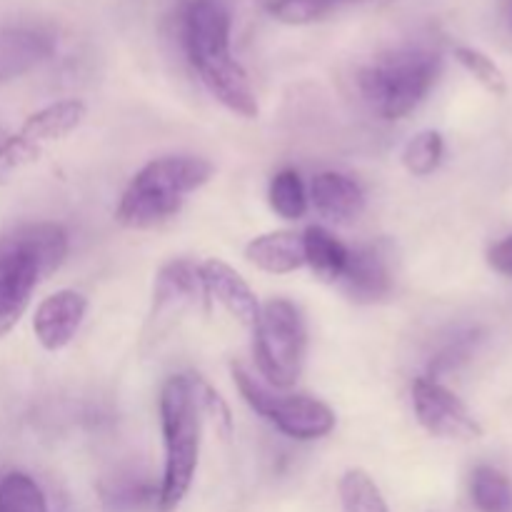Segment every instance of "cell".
Returning a JSON list of instances; mask_svg holds the SVG:
<instances>
[{"mask_svg":"<svg viewBox=\"0 0 512 512\" xmlns=\"http://www.w3.org/2000/svg\"><path fill=\"white\" fill-rule=\"evenodd\" d=\"M213 175V165L193 155H168L145 165L120 198L115 220L130 230H150L163 225L183 208L185 198L203 188Z\"/></svg>","mask_w":512,"mask_h":512,"instance_id":"3957f363","label":"cell"},{"mask_svg":"<svg viewBox=\"0 0 512 512\" xmlns=\"http://www.w3.org/2000/svg\"><path fill=\"white\" fill-rule=\"evenodd\" d=\"M53 40L33 28H0V83L30 73L50 58Z\"/></svg>","mask_w":512,"mask_h":512,"instance_id":"5bb4252c","label":"cell"},{"mask_svg":"<svg viewBox=\"0 0 512 512\" xmlns=\"http://www.w3.org/2000/svg\"><path fill=\"white\" fill-rule=\"evenodd\" d=\"M413 408L418 415V423L430 435L448 440H478L483 435V428L473 418V413L465 408L463 400L433 378L415 380Z\"/></svg>","mask_w":512,"mask_h":512,"instance_id":"9c48e42d","label":"cell"},{"mask_svg":"<svg viewBox=\"0 0 512 512\" xmlns=\"http://www.w3.org/2000/svg\"><path fill=\"white\" fill-rule=\"evenodd\" d=\"M488 263L493 265L498 273L510 275L512 278V235H508L505 240L495 243L488 253Z\"/></svg>","mask_w":512,"mask_h":512,"instance_id":"83f0119b","label":"cell"},{"mask_svg":"<svg viewBox=\"0 0 512 512\" xmlns=\"http://www.w3.org/2000/svg\"><path fill=\"white\" fill-rule=\"evenodd\" d=\"M83 120L85 103H80V100H60V103L48 105V108L30 115L18 135L23 140H28L30 145H35V148H43V143L60 140L73 133L75 128H80Z\"/></svg>","mask_w":512,"mask_h":512,"instance_id":"2e32d148","label":"cell"},{"mask_svg":"<svg viewBox=\"0 0 512 512\" xmlns=\"http://www.w3.org/2000/svg\"><path fill=\"white\" fill-rule=\"evenodd\" d=\"M230 370H233L235 385H238L245 403L255 413L263 415L268 423H273L283 435L295 440H318L333 433L335 413L325 403L310 398V395L273 393L260 380H255L240 363L230 365Z\"/></svg>","mask_w":512,"mask_h":512,"instance_id":"52a82bcc","label":"cell"},{"mask_svg":"<svg viewBox=\"0 0 512 512\" xmlns=\"http://www.w3.org/2000/svg\"><path fill=\"white\" fill-rule=\"evenodd\" d=\"M208 303L200 265L190 260H173L163 265L153 285V308L148 315V330L145 340H158L173 330L180 315L198 310Z\"/></svg>","mask_w":512,"mask_h":512,"instance_id":"ba28073f","label":"cell"},{"mask_svg":"<svg viewBox=\"0 0 512 512\" xmlns=\"http://www.w3.org/2000/svg\"><path fill=\"white\" fill-rule=\"evenodd\" d=\"M85 313H88V300L83 295L75 290H58V293L48 295L35 310V338L45 350L55 353L75 338Z\"/></svg>","mask_w":512,"mask_h":512,"instance_id":"8fae6325","label":"cell"},{"mask_svg":"<svg viewBox=\"0 0 512 512\" xmlns=\"http://www.w3.org/2000/svg\"><path fill=\"white\" fill-rule=\"evenodd\" d=\"M340 503L343 512H390L375 480L360 468L348 470L340 480Z\"/></svg>","mask_w":512,"mask_h":512,"instance_id":"d6986e66","label":"cell"},{"mask_svg":"<svg viewBox=\"0 0 512 512\" xmlns=\"http://www.w3.org/2000/svg\"><path fill=\"white\" fill-rule=\"evenodd\" d=\"M253 330V355L260 375L275 388H290L298 383L308 348L300 310L285 298L270 300L260 308Z\"/></svg>","mask_w":512,"mask_h":512,"instance_id":"8992f818","label":"cell"},{"mask_svg":"<svg viewBox=\"0 0 512 512\" xmlns=\"http://www.w3.org/2000/svg\"><path fill=\"white\" fill-rule=\"evenodd\" d=\"M478 330H470V333L465 335H458V338L453 340V343H448L443 348V353L438 355V358L433 360V365H430V370H433L435 375L438 373H448V370L458 368L460 363H465L468 360V355L473 353V348L478 345Z\"/></svg>","mask_w":512,"mask_h":512,"instance_id":"4316f807","label":"cell"},{"mask_svg":"<svg viewBox=\"0 0 512 512\" xmlns=\"http://www.w3.org/2000/svg\"><path fill=\"white\" fill-rule=\"evenodd\" d=\"M340 283L355 303H380L388 298L393 293V268L383 245L350 250Z\"/></svg>","mask_w":512,"mask_h":512,"instance_id":"30bf717a","label":"cell"},{"mask_svg":"<svg viewBox=\"0 0 512 512\" xmlns=\"http://www.w3.org/2000/svg\"><path fill=\"white\" fill-rule=\"evenodd\" d=\"M68 255V233L55 223H28L0 235V338L13 330L40 280Z\"/></svg>","mask_w":512,"mask_h":512,"instance_id":"7a4b0ae2","label":"cell"},{"mask_svg":"<svg viewBox=\"0 0 512 512\" xmlns=\"http://www.w3.org/2000/svg\"><path fill=\"white\" fill-rule=\"evenodd\" d=\"M310 200L325 220L340 225L355 223L365 208L363 188L353 178L335 170L315 175L310 185Z\"/></svg>","mask_w":512,"mask_h":512,"instance_id":"4fadbf2b","label":"cell"},{"mask_svg":"<svg viewBox=\"0 0 512 512\" xmlns=\"http://www.w3.org/2000/svg\"><path fill=\"white\" fill-rule=\"evenodd\" d=\"M245 258H248L255 268L265 270V273L270 275L295 273V270L305 265L303 235L293 233V230L265 233L245 248Z\"/></svg>","mask_w":512,"mask_h":512,"instance_id":"9a60e30c","label":"cell"},{"mask_svg":"<svg viewBox=\"0 0 512 512\" xmlns=\"http://www.w3.org/2000/svg\"><path fill=\"white\" fill-rule=\"evenodd\" d=\"M195 395H198V405H200V413L208 415L210 420L215 423V428H218V433L223 435V438H230V430H233V420H230V408L225 405V400L220 398L218 393H215L213 388H210L205 380H200L198 375H195Z\"/></svg>","mask_w":512,"mask_h":512,"instance_id":"484cf974","label":"cell"},{"mask_svg":"<svg viewBox=\"0 0 512 512\" xmlns=\"http://www.w3.org/2000/svg\"><path fill=\"white\" fill-rule=\"evenodd\" d=\"M443 70V58L428 45H403L380 53L373 63L358 70V90L373 113L398 120L413 113Z\"/></svg>","mask_w":512,"mask_h":512,"instance_id":"277c9868","label":"cell"},{"mask_svg":"<svg viewBox=\"0 0 512 512\" xmlns=\"http://www.w3.org/2000/svg\"><path fill=\"white\" fill-rule=\"evenodd\" d=\"M470 495L480 512H512V483L493 465H480L470 478Z\"/></svg>","mask_w":512,"mask_h":512,"instance_id":"ac0fdd59","label":"cell"},{"mask_svg":"<svg viewBox=\"0 0 512 512\" xmlns=\"http://www.w3.org/2000/svg\"><path fill=\"white\" fill-rule=\"evenodd\" d=\"M270 18L285 25H310L325 20L335 8L338 0H255Z\"/></svg>","mask_w":512,"mask_h":512,"instance_id":"ffe728a7","label":"cell"},{"mask_svg":"<svg viewBox=\"0 0 512 512\" xmlns=\"http://www.w3.org/2000/svg\"><path fill=\"white\" fill-rule=\"evenodd\" d=\"M338 3H340V0H338ZM358 3H363V0H358Z\"/></svg>","mask_w":512,"mask_h":512,"instance_id":"f1b7e54d","label":"cell"},{"mask_svg":"<svg viewBox=\"0 0 512 512\" xmlns=\"http://www.w3.org/2000/svg\"><path fill=\"white\" fill-rule=\"evenodd\" d=\"M165 470L158 490L160 512H175L193 485L200 455V413L193 375H173L160 393Z\"/></svg>","mask_w":512,"mask_h":512,"instance_id":"5b68a950","label":"cell"},{"mask_svg":"<svg viewBox=\"0 0 512 512\" xmlns=\"http://www.w3.org/2000/svg\"><path fill=\"white\" fill-rule=\"evenodd\" d=\"M443 150V135L435 133V130H425V133H418L405 145L403 163L410 173L425 178V175L438 170L440 160H443Z\"/></svg>","mask_w":512,"mask_h":512,"instance_id":"603a6c76","label":"cell"},{"mask_svg":"<svg viewBox=\"0 0 512 512\" xmlns=\"http://www.w3.org/2000/svg\"><path fill=\"white\" fill-rule=\"evenodd\" d=\"M270 205L285 220L303 218L308 210V195H305L303 180L295 170H283L275 175L270 183Z\"/></svg>","mask_w":512,"mask_h":512,"instance_id":"7402d4cb","label":"cell"},{"mask_svg":"<svg viewBox=\"0 0 512 512\" xmlns=\"http://www.w3.org/2000/svg\"><path fill=\"white\" fill-rule=\"evenodd\" d=\"M38 158L40 148L30 145L18 133L8 135V138H0V180L10 178L15 170H20L28 163H35Z\"/></svg>","mask_w":512,"mask_h":512,"instance_id":"d4e9b609","label":"cell"},{"mask_svg":"<svg viewBox=\"0 0 512 512\" xmlns=\"http://www.w3.org/2000/svg\"><path fill=\"white\" fill-rule=\"evenodd\" d=\"M0 512H48L43 490L25 473L0 478Z\"/></svg>","mask_w":512,"mask_h":512,"instance_id":"44dd1931","label":"cell"},{"mask_svg":"<svg viewBox=\"0 0 512 512\" xmlns=\"http://www.w3.org/2000/svg\"><path fill=\"white\" fill-rule=\"evenodd\" d=\"M303 248L305 265H310V270L323 283H340L350 250L330 230L320 228V225L308 228L303 235Z\"/></svg>","mask_w":512,"mask_h":512,"instance_id":"e0dca14e","label":"cell"},{"mask_svg":"<svg viewBox=\"0 0 512 512\" xmlns=\"http://www.w3.org/2000/svg\"><path fill=\"white\" fill-rule=\"evenodd\" d=\"M455 60H458V63L463 65V68L468 70V73L473 75V78L478 80L488 93L505 95V90H508V80H505L503 70H500L488 55L480 53V50L475 48H465V45H460V48H455Z\"/></svg>","mask_w":512,"mask_h":512,"instance_id":"cb8c5ba5","label":"cell"},{"mask_svg":"<svg viewBox=\"0 0 512 512\" xmlns=\"http://www.w3.org/2000/svg\"><path fill=\"white\" fill-rule=\"evenodd\" d=\"M200 275H203L208 300H218L228 310L230 318L253 328L260 315V305L240 273H235L223 260H205L200 265Z\"/></svg>","mask_w":512,"mask_h":512,"instance_id":"7c38bea8","label":"cell"},{"mask_svg":"<svg viewBox=\"0 0 512 512\" xmlns=\"http://www.w3.org/2000/svg\"><path fill=\"white\" fill-rule=\"evenodd\" d=\"M183 48L205 88L228 110L255 118V100L243 65L230 50V10L225 0H190L183 10Z\"/></svg>","mask_w":512,"mask_h":512,"instance_id":"6da1fadb","label":"cell"}]
</instances>
